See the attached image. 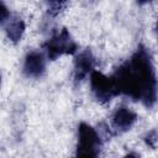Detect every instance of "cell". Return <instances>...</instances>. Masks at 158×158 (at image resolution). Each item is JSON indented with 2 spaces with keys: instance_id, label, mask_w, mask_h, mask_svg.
<instances>
[{
  "instance_id": "6da1fadb",
  "label": "cell",
  "mask_w": 158,
  "mask_h": 158,
  "mask_svg": "<svg viewBox=\"0 0 158 158\" xmlns=\"http://www.w3.org/2000/svg\"><path fill=\"white\" fill-rule=\"evenodd\" d=\"M118 95H126L133 101L151 109L158 100V78L152 56L147 47L138 44L132 56L111 75Z\"/></svg>"
},
{
  "instance_id": "7a4b0ae2",
  "label": "cell",
  "mask_w": 158,
  "mask_h": 158,
  "mask_svg": "<svg viewBox=\"0 0 158 158\" xmlns=\"http://www.w3.org/2000/svg\"><path fill=\"white\" fill-rule=\"evenodd\" d=\"M43 49L49 60H56L63 54H74L78 51V44L73 40L69 31L63 27L62 30L54 32L52 37L44 42Z\"/></svg>"
},
{
  "instance_id": "3957f363",
  "label": "cell",
  "mask_w": 158,
  "mask_h": 158,
  "mask_svg": "<svg viewBox=\"0 0 158 158\" xmlns=\"http://www.w3.org/2000/svg\"><path fill=\"white\" fill-rule=\"evenodd\" d=\"M102 144V138L99 132L85 122H80L78 126V143L77 153L99 156L100 148Z\"/></svg>"
},
{
  "instance_id": "277c9868",
  "label": "cell",
  "mask_w": 158,
  "mask_h": 158,
  "mask_svg": "<svg viewBox=\"0 0 158 158\" xmlns=\"http://www.w3.org/2000/svg\"><path fill=\"white\" fill-rule=\"evenodd\" d=\"M90 88L94 98L100 104L111 101L114 96H117V89L111 77H106L101 72L94 70L90 75Z\"/></svg>"
},
{
  "instance_id": "5b68a950",
  "label": "cell",
  "mask_w": 158,
  "mask_h": 158,
  "mask_svg": "<svg viewBox=\"0 0 158 158\" xmlns=\"http://www.w3.org/2000/svg\"><path fill=\"white\" fill-rule=\"evenodd\" d=\"M96 60L90 49H85L75 56L74 68H73V79L75 84L81 83L89 74L94 72Z\"/></svg>"
},
{
  "instance_id": "8992f818",
  "label": "cell",
  "mask_w": 158,
  "mask_h": 158,
  "mask_svg": "<svg viewBox=\"0 0 158 158\" xmlns=\"http://www.w3.org/2000/svg\"><path fill=\"white\" fill-rule=\"evenodd\" d=\"M137 114L126 106L117 107L111 117V126L115 133H123L136 123Z\"/></svg>"
},
{
  "instance_id": "52a82bcc",
  "label": "cell",
  "mask_w": 158,
  "mask_h": 158,
  "mask_svg": "<svg viewBox=\"0 0 158 158\" xmlns=\"http://www.w3.org/2000/svg\"><path fill=\"white\" fill-rule=\"evenodd\" d=\"M22 72L28 78H41L46 72L44 54L38 51L28 52L23 60Z\"/></svg>"
},
{
  "instance_id": "ba28073f",
  "label": "cell",
  "mask_w": 158,
  "mask_h": 158,
  "mask_svg": "<svg viewBox=\"0 0 158 158\" xmlns=\"http://www.w3.org/2000/svg\"><path fill=\"white\" fill-rule=\"evenodd\" d=\"M2 27L5 30L7 38L12 43H17L21 41L23 32H25V28H26L23 20L19 16H15V15H11V17L2 25Z\"/></svg>"
},
{
  "instance_id": "9c48e42d",
  "label": "cell",
  "mask_w": 158,
  "mask_h": 158,
  "mask_svg": "<svg viewBox=\"0 0 158 158\" xmlns=\"http://www.w3.org/2000/svg\"><path fill=\"white\" fill-rule=\"evenodd\" d=\"M67 6H68L67 1H49V2H47V14L52 17H56Z\"/></svg>"
},
{
  "instance_id": "30bf717a",
  "label": "cell",
  "mask_w": 158,
  "mask_h": 158,
  "mask_svg": "<svg viewBox=\"0 0 158 158\" xmlns=\"http://www.w3.org/2000/svg\"><path fill=\"white\" fill-rule=\"evenodd\" d=\"M144 142L151 147V148H156V144L158 142V132L156 130H152L149 131L146 137H144Z\"/></svg>"
},
{
  "instance_id": "8fae6325",
  "label": "cell",
  "mask_w": 158,
  "mask_h": 158,
  "mask_svg": "<svg viewBox=\"0 0 158 158\" xmlns=\"http://www.w3.org/2000/svg\"><path fill=\"white\" fill-rule=\"evenodd\" d=\"M10 17H11L10 10L6 7V5L2 1H0V23L4 25Z\"/></svg>"
},
{
  "instance_id": "7c38bea8",
  "label": "cell",
  "mask_w": 158,
  "mask_h": 158,
  "mask_svg": "<svg viewBox=\"0 0 158 158\" xmlns=\"http://www.w3.org/2000/svg\"><path fill=\"white\" fill-rule=\"evenodd\" d=\"M125 158H141V154L137 152H130L125 156Z\"/></svg>"
},
{
  "instance_id": "4fadbf2b",
  "label": "cell",
  "mask_w": 158,
  "mask_h": 158,
  "mask_svg": "<svg viewBox=\"0 0 158 158\" xmlns=\"http://www.w3.org/2000/svg\"><path fill=\"white\" fill-rule=\"evenodd\" d=\"M75 158H98L96 156H91V154H84V153H77Z\"/></svg>"
},
{
  "instance_id": "5bb4252c",
  "label": "cell",
  "mask_w": 158,
  "mask_h": 158,
  "mask_svg": "<svg viewBox=\"0 0 158 158\" xmlns=\"http://www.w3.org/2000/svg\"><path fill=\"white\" fill-rule=\"evenodd\" d=\"M154 31H156V35H157V37H158V21H157V23H156V27H154Z\"/></svg>"
}]
</instances>
